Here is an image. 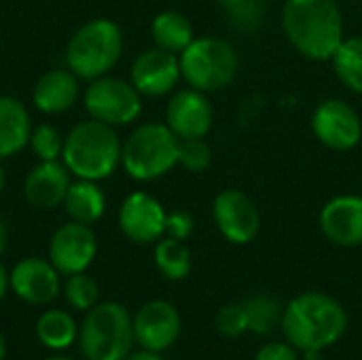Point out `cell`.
<instances>
[{
  "label": "cell",
  "instance_id": "1",
  "mask_svg": "<svg viewBox=\"0 0 362 360\" xmlns=\"http://www.w3.org/2000/svg\"><path fill=\"white\" fill-rule=\"evenodd\" d=\"M282 30L286 40L312 62H331L346 38L344 13L335 0H286Z\"/></svg>",
  "mask_w": 362,
  "mask_h": 360
},
{
  "label": "cell",
  "instance_id": "2",
  "mask_svg": "<svg viewBox=\"0 0 362 360\" xmlns=\"http://www.w3.org/2000/svg\"><path fill=\"white\" fill-rule=\"evenodd\" d=\"M282 333L301 352L325 350L339 342L348 329L344 306L325 293H303L295 297L282 314Z\"/></svg>",
  "mask_w": 362,
  "mask_h": 360
},
{
  "label": "cell",
  "instance_id": "3",
  "mask_svg": "<svg viewBox=\"0 0 362 360\" xmlns=\"http://www.w3.org/2000/svg\"><path fill=\"white\" fill-rule=\"evenodd\" d=\"M121 151L123 142L117 127L89 117L66 134L62 161L74 178L102 182L121 166Z\"/></svg>",
  "mask_w": 362,
  "mask_h": 360
},
{
  "label": "cell",
  "instance_id": "4",
  "mask_svg": "<svg viewBox=\"0 0 362 360\" xmlns=\"http://www.w3.org/2000/svg\"><path fill=\"white\" fill-rule=\"evenodd\" d=\"M76 342L85 360H125L136 346L134 316L117 301H100L78 325Z\"/></svg>",
  "mask_w": 362,
  "mask_h": 360
},
{
  "label": "cell",
  "instance_id": "5",
  "mask_svg": "<svg viewBox=\"0 0 362 360\" xmlns=\"http://www.w3.org/2000/svg\"><path fill=\"white\" fill-rule=\"evenodd\" d=\"M123 55V32L106 17L89 19L70 36L66 45V66L81 79L93 81L110 74Z\"/></svg>",
  "mask_w": 362,
  "mask_h": 360
},
{
  "label": "cell",
  "instance_id": "6",
  "mask_svg": "<svg viewBox=\"0 0 362 360\" xmlns=\"http://www.w3.org/2000/svg\"><path fill=\"white\" fill-rule=\"evenodd\" d=\"M178 166V138L165 123L138 125L123 142L121 168L138 182H151Z\"/></svg>",
  "mask_w": 362,
  "mask_h": 360
},
{
  "label": "cell",
  "instance_id": "7",
  "mask_svg": "<svg viewBox=\"0 0 362 360\" xmlns=\"http://www.w3.org/2000/svg\"><path fill=\"white\" fill-rule=\"evenodd\" d=\"M180 72L189 87L214 93L233 83L240 70L235 47L218 36H199L178 55Z\"/></svg>",
  "mask_w": 362,
  "mask_h": 360
},
{
  "label": "cell",
  "instance_id": "8",
  "mask_svg": "<svg viewBox=\"0 0 362 360\" xmlns=\"http://www.w3.org/2000/svg\"><path fill=\"white\" fill-rule=\"evenodd\" d=\"M83 106L87 115L110 127H123L134 123L142 112V95L132 85V81L104 74L93 81L83 91Z\"/></svg>",
  "mask_w": 362,
  "mask_h": 360
},
{
  "label": "cell",
  "instance_id": "9",
  "mask_svg": "<svg viewBox=\"0 0 362 360\" xmlns=\"http://www.w3.org/2000/svg\"><path fill=\"white\" fill-rule=\"evenodd\" d=\"M312 132L331 151H352L362 140V119L346 100L327 98L312 112Z\"/></svg>",
  "mask_w": 362,
  "mask_h": 360
},
{
  "label": "cell",
  "instance_id": "10",
  "mask_svg": "<svg viewBox=\"0 0 362 360\" xmlns=\"http://www.w3.org/2000/svg\"><path fill=\"white\" fill-rule=\"evenodd\" d=\"M98 255V236L91 225L68 221L49 240V261L62 276L87 272Z\"/></svg>",
  "mask_w": 362,
  "mask_h": 360
},
{
  "label": "cell",
  "instance_id": "11",
  "mask_svg": "<svg viewBox=\"0 0 362 360\" xmlns=\"http://www.w3.org/2000/svg\"><path fill=\"white\" fill-rule=\"evenodd\" d=\"M212 216L221 236L231 244H250L261 231L259 208L240 189H225L216 193Z\"/></svg>",
  "mask_w": 362,
  "mask_h": 360
},
{
  "label": "cell",
  "instance_id": "12",
  "mask_svg": "<svg viewBox=\"0 0 362 360\" xmlns=\"http://www.w3.org/2000/svg\"><path fill=\"white\" fill-rule=\"evenodd\" d=\"M182 331V318L176 306L163 299H153L144 303L134 316V337L136 346L146 352L163 354L170 350Z\"/></svg>",
  "mask_w": 362,
  "mask_h": 360
},
{
  "label": "cell",
  "instance_id": "13",
  "mask_svg": "<svg viewBox=\"0 0 362 360\" xmlns=\"http://www.w3.org/2000/svg\"><path fill=\"white\" fill-rule=\"evenodd\" d=\"M13 295L28 306H49L62 293V274L49 259L25 257L8 272Z\"/></svg>",
  "mask_w": 362,
  "mask_h": 360
},
{
  "label": "cell",
  "instance_id": "14",
  "mask_svg": "<svg viewBox=\"0 0 362 360\" xmlns=\"http://www.w3.org/2000/svg\"><path fill=\"white\" fill-rule=\"evenodd\" d=\"M165 208L146 191L129 193L119 208V227L134 244H155L165 236Z\"/></svg>",
  "mask_w": 362,
  "mask_h": 360
},
{
  "label": "cell",
  "instance_id": "15",
  "mask_svg": "<svg viewBox=\"0 0 362 360\" xmlns=\"http://www.w3.org/2000/svg\"><path fill=\"white\" fill-rule=\"evenodd\" d=\"M182 79L180 59L176 53L159 47L142 51L129 68V81L142 98H161L176 89Z\"/></svg>",
  "mask_w": 362,
  "mask_h": 360
},
{
  "label": "cell",
  "instance_id": "16",
  "mask_svg": "<svg viewBox=\"0 0 362 360\" xmlns=\"http://www.w3.org/2000/svg\"><path fill=\"white\" fill-rule=\"evenodd\" d=\"M214 110L208 93L193 87L172 93L165 106V125L176 138H206L212 129Z\"/></svg>",
  "mask_w": 362,
  "mask_h": 360
},
{
  "label": "cell",
  "instance_id": "17",
  "mask_svg": "<svg viewBox=\"0 0 362 360\" xmlns=\"http://www.w3.org/2000/svg\"><path fill=\"white\" fill-rule=\"evenodd\" d=\"M322 236L344 248L362 244V197L361 195H337L329 199L320 210Z\"/></svg>",
  "mask_w": 362,
  "mask_h": 360
},
{
  "label": "cell",
  "instance_id": "18",
  "mask_svg": "<svg viewBox=\"0 0 362 360\" xmlns=\"http://www.w3.org/2000/svg\"><path fill=\"white\" fill-rule=\"evenodd\" d=\"M70 170L62 159L57 161H38L25 180H23V197L36 210H53L64 204L66 191L70 187Z\"/></svg>",
  "mask_w": 362,
  "mask_h": 360
},
{
  "label": "cell",
  "instance_id": "19",
  "mask_svg": "<svg viewBox=\"0 0 362 360\" xmlns=\"http://www.w3.org/2000/svg\"><path fill=\"white\" fill-rule=\"evenodd\" d=\"M81 98V79L66 66L47 70L32 87V104L42 115H62Z\"/></svg>",
  "mask_w": 362,
  "mask_h": 360
},
{
  "label": "cell",
  "instance_id": "20",
  "mask_svg": "<svg viewBox=\"0 0 362 360\" xmlns=\"http://www.w3.org/2000/svg\"><path fill=\"white\" fill-rule=\"evenodd\" d=\"M32 134L28 106L13 95H0V159L21 153Z\"/></svg>",
  "mask_w": 362,
  "mask_h": 360
},
{
  "label": "cell",
  "instance_id": "21",
  "mask_svg": "<svg viewBox=\"0 0 362 360\" xmlns=\"http://www.w3.org/2000/svg\"><path fill=\"white\" fill-rule=\"evenodd\" d=\"M62 208L70 221L93 225L106 212V195L95 180L76 178L74 182H70Z\"/></svg>",
  "mask_w": 362,
  "mask_h": 360
},
{
  "label": "cell",
  "instance_id": "22",
  "mask_svg": "<svg viewBox=\"0 0 362 360\" xmlns=\"http://www.w3.org/2000/svg\"><path fill=\"white\" fill-rule=\"evenodd\" d=\"M151 38L155 47L180 55L193 42L195 32L187 15L178 11H161L151 23Z\"/></svg>",
  "mask_w": 362,
  "mask_h": 360
},
{
  "label": "cell",
  "instance_id": "23",
  "mask_svg": "<svg viewBox=\"0 0 362 360\" xmlns=\"http://www.w3.org/2000/svg\"><path fill=\"white\" fill-rule=\"evenodd\" d=\"M36 337L45 348L62 352L78 339V325L70 312L49 308L36 320Z\"/></svg>",
  "mask_w": 362,
  "mask_h": 360
},
{
  "label": "cell",
  "instance_id": "24",
  "mask_svg": "<svg viewBox=\"0 0 362 360\" xmlns=\"http://www.w3.org/2000/svg\"><path fill=\"white\" fill-rule=\"evenodd\" d=\"M153 257L159 274L170 282L185 280L191 272V250L185 246L182 240L168 238V236L161 238L159 242H155Z\"/></svg>",
  "mask_w": 362,
  "mask_h": 360
},
{
  "label": "cell",
  "instance_id": "25",
  "mask_svg": "<svg viewBox=\"0 0 362 360\" xmlns=\"http://www.w3.org/2000/svg\"><path fill=\"white\" fill-rule=\"evenodd\" d=\"M337 79L354 93L362 95V36H348L333 55Z\"/></svg>",
  "mask_w": 362,
  "mask_h": 360
},
{
  "label": "cell",
  "instance_id": "26",
  "mask_svg": "<svg viewBox=\"0 0 362 360\" xmlns=\"http://www.w3.org/2000/svg\"><path fill=\"white\" fill-rule=\"evenodd\" d=\"M246 316H248V331L255 335L267 337L282 327V306L272 295H255L244 301Z\"/></svg>",
  "mask_w": 362,
  "mask_h": 360
},
{
  "label": "cell",
  "instance_id": "27",
  "mask_svg": "<svg viewBox=\"0 0 362 360\" xmlns=\"http://www.w3.org/2000/svg\"><path fill=\"white\" fill-rule=\"evenodd\" d=\"M62 295L72 310L85 314L100 303V286L95 278L87 272L66 276V282L62 284Z\"/></svg>",
  "mask_w": 362,
  "mask_h": 360
},
{
  "label": "cell",
  "instance_id": "28",
  "mask_svg": "<svg viewBox=\"0 0 362 360\" xmlns=\"http://www.w3.org/2000/svg\"><path fill=\"white\" fill-rule=\"evenodd\" d=\"M64 140L66 136H62V132L55 125L40 123L32 127L28 146L38 161H57L62 159V153H64Z\"/></svg>",
  "mask_w": 362,
  "mask_h": 360
},
{
  "label": "cell",
  "instance_id": "29",
  "mask_svg": "<svg viewBox=\"0 0 362 360\" xmlns=\"http://www.w3.org/2000/svg\"><path fill=\"white\" fill-rule=\"evenodd\" d=\"M212 163V149L204 138H178V166L189 172H204Z\"/></svg>",
  "mask_w": 362,
  "mask_h": 360
},
{
  "label": "cell",
  "instance_id": "30",
  "mask_svg": "<svg viewBox=\"0 0 362 360\" xmlns=\"http://www.w3.org/2000/svg\"><path fill=\"white\" fill-rule=\"evenodd\" d=\"M214 327L216 331L227 337V339H238L248 331V316H246V308L244 303H229L223 306L214 318Z\"/></svg>",
  "mask_w": 362,
  "mask_h": 360
},
{
  "label": "cell",
  "instance_id": "31",
  "mask_svg": "<svg viewBox=\"0 0 362 360\" xmlns=\"http://www.w3.org/2000/svg\"><path fill=\"white\" fill-rule=\"evenodd\" d=\"M229 23L240 32H255L265 21V6L261 0H244L242 4L227 11Z\"/></svg>",
  "mask_w": 362,
  "mask_h": 360
},
{
  "label": "cell",
  "instance_id": "32",
  "mask_svg": "<svg viewBox=\"0 0 362 360\" xmlns=\"http://www.w3.org/2000/svg\"><path fill=\"white\" fill-rule=\"evenodd\" d=\"M195 229V221L189 212L185 210H174L168 212L165 216V236L168 238H176V240H187Z\"/></svg>",
  "mask_w": 362,
  "mask_h": 360
},
{
  "label": "cell",
  "instance_id": "33",
  "mask_svg": "<svg viewBox=\"0 0 362 360\" xmlns=\"http://www.w3.org/2000/svg\"><path fill=\"white\" fill-rule=\"evenodd\" d=\"M255 360H299V354L297 348L288 342H269L257 352Z\"/></svg>",
  "mask_w": 362,
  "mask_h": 360
},
{
  "label": "cell",
  "instance_id": "34",
  "mask_svg": "<svg viewBox=\"0 0 362 360\" xmlns=\"http://www.w3.org/2000/svg\"><path fill=\"white\" fill-rule=\"evenodd\" d=\"M8 291H11V278H8V272L4 269V265L0 263V301L6 297Z\"/></svg>",
  "mask_w": 362,
  "mask_h": 360
},
{
  "label": "cell",
  "instance_id": "35",
  "mask_svg": "<svg viewBox=\"0 0 362 360\" xmlns=\"http://www.w3.org/2000/svg\"><path fill=\"white\" fill-rule=\"evenodd\" d=\"M125 360H165L161 354H155V352H146V350H140V352H132Z\"/></svg>",
  "mask_w": 362,
  "mask_h": 360
},
{
  "label": "cell",
  "instance_id": "36",
  "mask_svg": "<svg viewBox=\"0 0 362 360\" xmlns=\"http://www.w3.org/2000/svg\"><path fill=\"white\" fill-rule=\"evenodd\" d=\"M6 244H8V229H6L4 219L0 216V255L6 250Z\"/></svg>",
  "mask_w": 362,
  "mask_h": 360
},
{
  "label": "cell",
  "instance_id": "37",
  "mask_svg": "<svg viewBox=\"0 0 362 360\" xmlns=\"http://www.w3.org/2000/svg\"><path fill=\"white\" fill-rule=\"evenodd\" d=\"M303 360H325V352L322 350H308V352H303Z\"/></svg>",
  "mask_w": 362,
  "mask_h": 360
},
{
  "label": "cell",
  "instance_id": "38",
  "mask_svg": "<svg viewBox=\"0 0 362 360\" xmlns=\"http://www.w3.org/2000/svg\"><path fill=\"white\" fill-rule=\"evenodd\" d=\"M225 11H229V8H233V6H238V4H242L244 0H216Z\"/></svg>",
  "mask_w": 362,
  "mask_h": 360
},
{
  "label": "cell",
  "instance_id": "39",
  "mask_svg": "<svg viewBox=\"0 0 362 360\" xmlns=\"http://www.w3.org/2000/svg\"><path fill=\"white\" fill-rule=\"evenodd\" d=\"M4 187H6V172H4V168L0 163V193L4 191Z\"/></svg>",
  "mask_w": 362,
  "mask_h": 360
},
{
  "label": "cell",
  "instance_id": "40",
  "mask_svg": "<svg viewBox=\"0 0 362 360\" xmlns=\"http://www.w3.org/2000/svg\"><path fill=\"white\" fill-rule=\"evenodd\" d=\"M4 356H6V342L0 333V360H4Z\"/></svg>",
  "mask_w": 362,
  "mask_h": 360
},
{
  "label": "cell",
  "instance_id": "41",
  "mask_svg": "<svg viewBox=\"0 0 362 360\" xmlns=\"http://www.w3.org/2000/svg\"><path fill=\"white\" fill-rule=\"evenodd\" d=\"M42 360H76L72 359V356H64V354H53V356H47V359Z\"/></svg>",
  "mask_w": 362,
  "mask_h": 360
}]
</instances>
